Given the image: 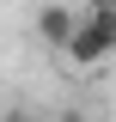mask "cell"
Segmentation results:
<instances>
[{
  "label": "cell",
  "mask_w": 116,
  "mask_h": 122,
  "mask_svg": "<svg viewBox=\"0 0 116 122\" xmlns=\"http://www.w3.org/2000/svg\"><path fill=\"white\" fill-rule=\"evenodd\" d=\"M104 55H116V6H98L92 0V12L79 18V30L67 43V61L73 67H98Z\"/></svg>",
  "instance_id": "cell-1"
},
{
  "label": "cell",
  "mask_w": 116,
  "mask_h": 122,
  "mask_svg": "<svg viewBox=\"0 0 116 122\" xmlns=\"http://www.w3.org/2000/svg\"><path fill=\"white\" fill-rule=\"evenodd\" d=\"M73 30H79V18H73L67 6H43V12H37V37H43L49 49H61V55H67Z\"/></svg>",
  "instance_id": "cell-2"
},
{
  "label": "cell",
  "mask_w": 116,
  "mask_h": 122,
  "mask_svg": "<svg viewBox=\"0 0 116 122\" xmlns=\"http://www.w3.org/2000/svg\"><path fill=\"white\" fill-rule=\"evenodd\" d=\"M6 122H31V116H6Z\"/></svg>",
  "instance_id": "cell-3"
},
{
  "label": "cell",
  "mask_w": 116,
  "mask_h": 122,
  "mask_svg": "<svg viewBox=\"0 0 116 122\" xmlns=\"http://www.w3.org/2000/svg\"><path fill=\"white\" fill-rule=\"evenodd\" d=\"M98 6H116V0H98Z\"/></svg>",
  "instance_id": "cell-4"
}]
</instances>
